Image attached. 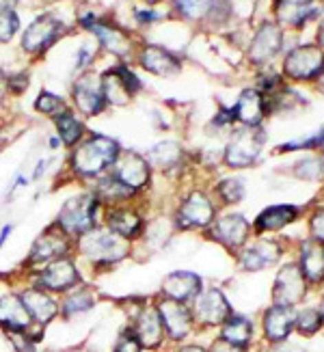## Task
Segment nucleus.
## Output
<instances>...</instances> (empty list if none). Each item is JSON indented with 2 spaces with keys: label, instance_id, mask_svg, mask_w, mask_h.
Returning <instances> with one entry per match:
<instances>
[{
  "label": "nucleus",
  "instance_id": "nucleus-50",
  "mask_svg": "<svg viewBox=\"0 0 324 352\" xmlns=\"http://www.w3.org/2000/svg\"><path fill=\"white\" fill-rule=\"evenodd\" d=\"M277 352H305V350H303V348H299V346H292V344H288V346L279 348Z\"/></svg>",
  "mask_w": 324,
  "mask_h": 352
},
{
  "label": "nucleus",
  "instance_id": "nucleus-31",
  "mask_svg": "<svg viewBox=\"0 0 324 352\" xmlns=\"http://www.w3.org/2000/svg\"><path fill=\"white\" fill-rule=\"evenodd\" d=\"M147 162L153 164V166H158V169H171V166H175L182 158V149L177 143H171V141H166V143H158V145H153L149 151H147Z\"/></svg>",
  "mask_w": 324,
  "mask_h": 352
},
{
  "label": "nucleus",
  "instance_id": "nucleus-49",
  "mask_svg": "<svg viewBox=\"0 0 324 352\" xmlns=\"http://www.w3.org/2000/svg\"><path fill=\"white\" fill-rule=\"evenodd\" d=\"M180 352H208V350L202 348V346H197V344H191V346H184Z\"/></svg>",
  "mask_w": 324,
  "mask_h": 352
},
{
  "label": "nucleus",
  "instance_id": "nucleus-36",
  "mask_svg": "<svg viewBox=\"0 0 324 352\" xmlns=\"http://www.w3.org/2000/svg\"><path fill=\"white\" fill-rule=\"evenodd\" d=\"M175 5L188 18H204L208 11L216 7V0H175Z\"/></svg>",
  "mask_w": 324,
  "mask_h": 352
},
{
  "label": "nucleus",
  "instance_id": "nucleus-42",
  "mask_svg": "<svg viewBox=\"0 0 324 352\" xmlns=\"http://www.w3.org/2000/svg\"><path fill=\"white\" fill-rule=\"evenodd\" d=\"M9 340L18 352H35V340H30L26 331H9Z\"/></svg>",
  "mask_w": 324,
  "mask_h": 352
},
{
  "label": "nucleus",
  "instance_id": "nucleus-25",
  "mask_svg": "<svg viewBox=\"0 0 324 352\" xmlns=\"http://www.w3.org/2000/svg\"><path fill=\"white\" fill-rule=\"evenodd\" d=\"M141 65L156 76H175L182 69L180 60L171 52L158 48V45H147L141 52Z\"/></svg>",
  "mask_w": 324,
  "mask_h": 352
},
{
  "label": "nucleus",
  "instance_id": "nucleus-15",
  "mask_svg": "<svg viewBox=\"0 0 324 352\" xmlns=\"http://www.w3.org/2000/svg\"><path fill=\"white\" fill-rule=\"evenodd\" d=\"M292 329H296V314L292 307H272L264 314V335L272 344H281L290 338Z\"/></svg>",
  "mask_w": 324,
  "mask_h": 352
},
{
  "label": "nucleus",
  "instance_id": "nucleus-53",
  "mask_svg": "<svg viewBox=\"0 0 324 352\" xmlns=\"http://www.w3.org/2000/svg\"><path fill=\"white\" fill-rule=\"evenodd\" d=\"M320 314H322V318H324V298H322V302H320Z\"/></svg>",
  "mask_w": 324,
  "mask_h": 352
},
{
  "label": "nucleus",
  "instance_id": "nucleus-45",
  "mask_svg": "<svg viewBox=\"0 0 324 352\" xmlns=\"http://www.w3.org/2000/svg\"><path fill=\"white\" fill-rule=\"evenodd\" d=\"M312 234H314V240L324 244V210H320L312 219Z\"/></svg>",
  "mask_w": 324,
  "mask_h": 352
},
{
  "label": "nucleus",
  "instance_id": "nucleus-21",
  "mask_svg": "<svg viewBox=\"0 0 324 352\" xmlns=\"http://www.w3.org/2000/svg\"><path fill=\"white\" fill-rule=\"evenodd\" d=\"M83 24L94 30V33L98 35V39L102 41V45L106 50H111L113 54L117 56H126L130 52V39L128 35L123 33V30L115 28V26H108V24H100L94 20V15H85L83 18Z\"/></svg>",
  "mask_w": 324,
  "mask_h": 352
},
{
  "label": "nucleus",
  "instance_id": "nucleus-2",
  "mask_svg": "<svg viewBox=\"0 0 324 352\" xmlns=\"http://www.w3.org/2000/svg\"><path fill=\"white\" fill-rule=\"evenodd\" d=\"M80 251L96 264H113L128 255V242L113 232H91L83 236Z\"/></svg>",
  "mask_w": 324,
  "mask_h": 352
},
{
  "label": "nucleus",
  "instance_id": "nucleus-14",
  "mask_svg": "<svg viewBox=\"0 0 324 352\" xmlns=\"http://www.w3.org/2000/svg\"><path fill=\"white\" fill-rule=\"evenodd\" d=\"M214 219V206L210 204V199L204 192H193L186 201L182 204L177 223L184 229L191 227H208Z\"/></svg>",
  "mask_w": 324,
  "mask_h": 352
},
{
  "label": "nucleus",
  "instance_id": "nucleus-11",
  "mask_svg": "<svg viewBox=\"0 0 324 352\" xmlns=\"http://www.w3.org/2000/svg\"><path fill=\"white\" fill-rule=\"evenodd\" d=\"M132 333L136 335V340L141 342L143 348H147V350L158 348L164 340V333H166L158 307H143L138 311Z\"/></svg>",
  "mask_w": 324,
  "mask_h": 352
},
{
  "label": "nucleus",
  "instance_id": "nucleus-20",
  "mask_svg": "<svg viewBox=\"0 0 324 352\" xmlns=\"http://www.w3.org/2000/svg\"><path fill=\"white\" fill-rule=\"evenodd\" d=\"M320 11L316 0H277V15L288 26H305Z\"/></svg>",
  "mask_w": 324,
  "mask_h": 352
},
{
  "label": "nucleus",
  "instance_id": "nucleus-1",
  "mask_svg": "<svg viewBox=\"0 0 324 352\" xmlns=\"http://www.w3.org/2000/svg\"><path fill=\"white\" fill-rule=\"evenodd\" d=\"M119 156V145L108 136H94L74 154V169L83 175H100Z\"/></svg>",
  "mask_w": 324,
  "mask_h": 352
},
{
  "label": "nucleus",
  "instance_id": "nucleus-13",
  "mask_svg": "<svg viewBox=\"0 0 324 352\" xmlns=\"http://www.w3.org/2000/svg\"><path fill=\"white\" fill-rule=\"evenodd\" d=\"M61 22L52 15H41L37 18L33 24L26 28V33L22 37V48L26 52H39L43 48H48V45L58 37L61 33Z\"/></svg>",
  "mask_w": 324,
  "mask_h": 352
},
{
  "label": "nucleus",
  "instance_id": "nucleus-43",
  "mask_svg": "<svg viewBox=\"0 0 324 352\" xmlns=\"http://www.w3.org/2000/svg\"><path fill=\"white\" fill-rule=\"evenodd\" d=\"M141 350H143L141 342H138V340H136V335L130 331V333H123L121 338L117 340L113 352H141Z\"/></svg>",
  "mask_w": 324,
  "mask_h": 352
},
{
  "label": "nucleus",
  "instance_id": "nucleus-32",
  "mask_svg": "<svg viewBox=\"0 0 324 352\" xmlns=\"http://www.w3.org/2000/svg\"><path fill=\"white\" fill-rule=\"evenodd\" d=\"M94 305H96L94 292L87 287H80V289H74L72 294H67V298L63 300V305H61V311H63V316L72 318V316L89 311Z\"/></svg>",
  "mask_w": 324,
  "mask_h": 352
},
{
  "label": "nucleus",
  "instance_id": "nucleus-37",
  "mask_svg": "<svg viewBox=\"0 0 324 352\" xmlns=\"http://www.w3.org/2000/svg\"><path fill=\"white\" fill-rule=\"evenodd\" d=\"M35 109L39 113H43V115H56L58 117L61 113H65L63 111L65 104H63V100H61L58 96L50 94V91H41L37 102H35Z\"/></svg>",
  "mask_w": 324,
  "mask_h": 352
},
{
  "label": "nucleus",
  "instance_id": "nucleus-33",
  "mask_svg": "<svg viewBox=\"0 0 324 352\" xmlns=\"http://www.w3.org/2000/svg\"><path fill=\"white\" fill-rule=\"evenodd\" d=\"M102 85H104V96H106V100H111V102L117 104V106L128 104V100H130L132 94L128 91V87L123 85L121 76H119L115 69H113V72H108V74L104 76Z\"/></svg>",
  "mask_w": 324,
  "mask_h": 352
},
{
  "label": "nucleus",
  "instance_id": "nucleus-27",
  "mask_svg": "<svg viewBox=\"0 0 324 352\" xmlns=\"http://www.w3.org/2000/svg\"><path fill=\"white\" fill-rule=\"evenodd\" d=\"M231 111H234L236 119H240L242 124L253 128L259 124L261 117H264V98H261L257 91L246 89V91H242V96L238 98V104Z\"/></svg>",
  "mask_w": 324,
  "mask_h": 352
},
{
  "label": "nucleus",
  "instance_id": "nucleus-9",
  "mask_svg": "<svg viewBox=\"0 0 324 352\" xmlns=\"http://www.w3.org/2000/svg\"><path fill=\"white\" fill-rule=\"evenodd\" d=\"M158 311H160V318H162L164 331H166V335L171 340L180 342L193 331L195 316H193V309H188L186 302L162 298L158 302Z\"/></svg>",
  "mask_w": 324,
  "mask_h": 352
},
{
  "label": "nucleus",
  "instance_id": "nucleus-30",
  "mask_svg": "<svg viewBox=\"0 0 324 352\" xmlns=\"http://www.w3.org/2000/svg\"><path fill=\"white\" fill-rule=\"evenodd\" d=\"M108 227H111L113 234L130 240L141 234V219L130 210H115L111 212V217H108Z\"/></svg>",
  "mask_w": 324,
  "mask_h": 352
},
{
  "label": "nucleus",
  "instance_id": "nucleus-5",
  "mask_svg": "<svg viewBox=\"0 0 324 352\" xmlns=\"http://www.w3.org/2000/svg\"><path fill=\"white\" fill-rule=\"evenodd\" d=\"M307 294V279L296 264H288L279 270L272 287V302L279 307H294Z\"/></svg>",
  "mask_w": 324,
  "mask_h": 352
},
{
  "label": "nucleus",
  "instance_id": "nucleus-54",
  "mask_svg": "<svg viewBox=\"0 0 324 352\" xmlns=\"http://www.w3.org/2000/svg\"><path fill=\"white\" fill-rule=\"evenodd\" d=\"M145 3H149V5H156V3H160V0H145Z\"/></svg>",
  "mask_w": 324,
  "mask_h": 352
},
{
  "label": "nucleus",
  "instance_id": "nucleus-18",
  "mask_svg": "<svg viewBox=\"0 0 324 352\" xmlns=\"http://www.w3.org/2000/svg\"><path fill=\"white\" fill-rule=\"evenodd\" d=\"M212 236L219 242H223L225 247L238 249L246 242V236H249V223H246L240 214H227V217L216 221Z\"/></svg>",
  "mask_w": 324,
  "mask_h": 352
},
{
  "label": "nucleus",
  "instance_id": "nucleus-24",
  "mask_svg": "<svg viewBox=\"0 0 324 352\" xmlns=\"http://www.w3.org/2000/svg\"><path fill=\"white\" fill-rule=\"evenodd\" d=\"M67 253V240L63 234L48 232L43 234L37 242L33 251H30V262L33 264H52Z\"/></svg>",
  "mask_w": 324,
  "mask_h": 352
},
{
  "label": "nucleus",
  "instance_id": "nucleus-52",
  "mask_svg": "<svg viewBox=\"0 0 324 352\" xmlns=\"http://www.w3.org/2000/svg\"><path fill=\"white\" fill-rule=\"evenodd\" d=\"M318 85H320V89L324 91V69L320 72V78H318Z\"/></svg>",
  "mask_w": 324,
  "mask_h": 352
},
{
  "label": "nucleus",
  "instance_id": "nucleus-7",
  "mask_svg": "<svg viewBox=\"0 0 324 352\" xmlns=\"http://www.w3.org/2000/svg\"><path fill=\"white\" fill-rule=\"evenodd\" d=\"M193 316H195V322L204 327H223L231 318V307L221 289L212 287L195 298Z\"/></svg>",
  "mask_w": 324,
  "mask_h": 352
},
{
  "label": "nucleus",
  "instance_id": "nucleus-26",
  "mask_svg": "<svg viewBox=\"0 0 324 352\" xmlns=\"http://www.w3.org/2000/svg\"><path fill=\"white\" fill-rule=\"evenodd\" d=\"M301 270L310 283L324 281V244L318 240H307L301 251Z\"/></svg>",
  "mask_w": 324,
  "mask_h": 352
},
{
  "label": "nucleus",
  "instance_id": "nucleus-22",
  "mask_svg": "<svg viewBox=\"0 0 324 352\" xmlns=\"http://www.w3.org/2000/svg\"><path fill=\"white\" fill-rule=\"evenodd\" d=\"M281 257V247L272 240H259L251 249H246L240 257V266L244 270H261L266 266H272Z\"/></svg>",
  "mask_w": 324,
  "mask_h": 352
},
{
  "label": "nucleus",
  "instance_id": "nucleus-19",
  "mask_svg": "<svg viewBox=\"0 0 324 352\" xmlns=\"http://www.w3.org/2000/svg\"><path fill=\"white\" fill-rule=\"evenodd\" d=\"M0 320H3L5 331H28L35 322L33 316L28 314L22 296L5 294L0 300Z\"/></svg>",
  "mask_w": 324,
  "mask_h": 352
},
{
  "label": "nucleus",
  "instance_id": "nucleus-39",
  "mask_svg": "<svg viewBox=\"0 0 324 352\" xmlns=\"http://www.w3.org/2000/svg\"><path fill=\"white\" fill-rule=\"evenodd\" d=\"M128 195H132V188L130 186H126L121 179H104L102 184H100V197H104V199H123V197H128Z\"/></svg>",
  "mask_w": 324,
  "mask_h": 352
},
{
  "label": "nucleus",
  "instance_id": "nucleus-3",
  "mask_svg": "<svg viewBox=\"0 0 324 352\" xmlns=\"http://www.w3.org/2000/svg\"><path fill=\"white\" fill-rule=\"evenodd\" d=\"M96 210H98V199L94 195L74 197L61 208L58 223L67 234H85L94 227Z\"/></svg>",
  "mask_w": 324,
  "mask_h": 352
},
{
  "label": "nucleus",
  "instance_id": "nucleus-17",
  "mask_svg": "<svg viewBox=\"0 0 324 352\" xmlns=\"http://www.w3.org/2000/svg\"><path fill=\"white\" fill-rule=\"evenodd\" d=\"M20 296L26 305L28 314L33 316V320L41 327L48 324L50 320L58 314V302L41 287H28Z\"/></svg>",
  "mask_w": 324,
  "mask_h": 352
},
{
  "label": "nucleus",
  "instance_id": "nucleus-29",
  "mask_svg": "<svg viewBox=\"0 0 324 352\" xmlns=\"http://www.w3.org/2000/svg\"><path fill=\"white\" fill-rule=\"evenodd\" d=\"M221 338L227 340L229 344H234V346L246 348V346L251 344V340H253V324H251V320H246L242 316H231L227 322L223 324Z\"/></svg>",
  "mask_w": 324,
  "mask_h": 352
},
{
  "label": "nucleus",
  "instance_id": "nucleus-8",
  "mask_svg": "<svg viewBox=\"0 0 324 352\" xmlns=\"http://www.w3.org/2000/svg\"><path fill=\"white\" fill-rule=\"evenodd\" d=\"M78 281L80 274L76 270V264L67 257H61L37 274L35 287H41L45 292H67V289L78 285Z\"/></svg>",
  "mask_w": 324,
  "mask_h": 352
},
{
  "label": "nucleus",
  "instance_id": "nucleus-44",
  "mask_svg": "<svg viewBox=\"0 0 324 352\" xmlns=\"http://www.w3.org/2000/svg\"><path fill=\"white\" fill-rule=\"evenodd\" d=\"M115 72H117V74L121 76V80H123V85L128 87V91H130V94H136V91L141 89V80H138L136 76H134V74H132V72H130L128 67H123V65H121V67H117Z\"/></svg>",
  "mask_w": 324,
  "mask_h": 352
},
{
  "label": "nucleus",
  "instance_id": "nucleus-12",
  "mask_svg": "<svg viewBox=\"0 0 324 352\" xmlns=\"http://www.w3.org/2000/svg\"><path fill=\"white\" fill-rule=\"evenodd\" d=\"M162 294L164 298L180 300V302L195 300L202 294V279H199V274L188 272V270L171 272V274H166L162 281Z\"/></svg>",
  "mask_w": 324,
  "mask_h": 352
},
{
  "label": "nucleus",
  "instance_id": "nucleus-40",
  "mask_svg": "<svg viewBox=\"0 0 324 352\" xmlns=\"http://www.w3.org/2000/svg\"><path fill=\"white\" fill-rule=\"evenodd\" d=\"M18 28H20V20L15 11L11 7H3V15H0V39L7 43Z\"/></svg>",
  "mask_w": 324,
  "mask_h": 352
},
{
  "label": "nucleus",
  "instance_id": "nucleus-38",
  "mask_svg": "<svg viewBox=\"0 0 324 352\" xmlns=\"http://www.w3.org/2000/svg\"><path fill=\"white\" fill-rule=\"evenodd\" d=\"M296 175L303 179H320L324 175V160L322 158H303L296 164Z\"/></svg>",
  "mask_w": 324,
  "mask_h": 352
},
{
  "label": "nucleus",
  "instance_id": "nucleus-10",
  "mask_svg": "<svg viewBox=\"0 0 324 352\" xmlns=\"http://www.w3.org/2000/svg\"><path fill=\"white\" fill-rule=\"evenodd\" d=\"M104 85L96 74L80 76L74 85V102L78 106V111L85 115H98L104 109Z\"/></svg>",
  "mask_w": 324,
  "mask_h": 352
},
{
  "label": "nucleus",
  "instance_id": "nucleus-35",
  "mask_svg": "<svg viewBox=\"0 0 324 352\" xmlns=\"http://www.w3.org/2000/svg\"><path fill=\"white\" fill-rule=\"evenodd\" d=\"M324 324V318L320 314V309H314V307H307L303 311L296 314V331L305 338H310V335H316Z\"/></svg>",
  "mask_w": 324,
  "mask_h": 352
},
{
  "label": "nucleus",
  "instance_id": "nucleus-28",
  "mask_svg": "<svg viewBox=\"0 0 324 352\" xmlns=\"http://www.w3.org/2000/svg\"><path fill=\"white\" fill-rule=\"evenodd\" d=\"M299 210L294 206H272L264 210L257 219V232H277L296 219Z\"/></svg>",
  "mask_w": 324,
  "mask_h": 352
},
{
  "label": "nucleus",
  "instance_id": "nucleus-47",
  "mask_svg": "<svg viewBox=\"0 0 324 352\" xmlns=\"http://www.w3.org/2000/svg\"><path fill=\"white\" fill-rule=\"evenodd\" d=\"M134 15H136L138 22H151V20H158L160 18L156 11H136Z\"/></svg>",
  "mask_w": 324,
  "mask_h": 352
},
{
  "label": "nucleus",
  "instance_id": "nucleus-48",
  "mask_svg": "<svg viewBox=\"0 0 324 352\" xmlns=\"http://www.w3.org/2000/svg\"><path fill=\"white\" fill-rule=\"evenodd\" d=\"M89 56H91V52H89L87 48H83V50L78 52V58H76V67L87 65V63H89Z\"/></svg>",
  "mask_w": 324,
  "mask_h": 352
},
{
  "label": "nucleus",
  "instance_id": "nucleus-34",
  "mask_svg": "<svg viewBox=\"0 0 324 352\" xmlns=\"http://www.w3.org/2000/svg\"><path fill=\"white\" fill-rule=\"evenodd\" d=\"M56 130H58V136L63 139L65 145H74L83 134V124L72 113L65 111L56 117Z\"/></svg>",
  "mask_w": 324,
  "mask_h": 352
},
{
  "label": "nucleus",
  "instance_id": "nucleus-23",
  "mask_svg": "<svg viewBox=\"0 0 324 352\" xmlns=\"http://www.w3.org/2000/svg\"><path fill=\"white\" fill-rule=\"evenodd\" d=\"M147 158H141L138 154H126L119 162H117V169H115V177L121 179L126 186L134 188H141L147 184L149 179V169H147Z\"/></svg>",
  "mask_w": 324,
  "mask_h": 352
},
{
  "label": "nucleus",
  "instance_id": "nucleus-46",
  "mask_svg": "<svg viewBox=\"0 0 324 352\" xmlns=\"http://www.w3.org/2000/svg\"><path fill=\"white\" fill-rule=\"evenodd\" d=\"M210 352H246V348H240V346H234V344H229L227 340H216L210 348Z\"/></svg>",
  "mask_w": 324,
  "mask_h": 352
},
{
  "label": "nucleus",
  "instance_id": "nucleus-16",
  "mask_svg": "<svg viewBox=\"0 0 324 352\" xmlns=\"http://www.w3.org/2000/svg\"><path fill=\"white\" fill-rule=\"evenodd\" d=\"M281 43H283V33L281 28L277 24H264L261 26L253 41H251V48H249V56L253 63H266L270 60L277 52L281 50Z\"/></svg>",
  "mask_w": 324,
  "mask_h": 352
},
{
  "label": "nucleus",
  "instance_id": "nucleus-6",
  "mask_svg": "<svg viewBox=\"0 0 324 352\" xmlns=\"http://www.w3.org/2000/svg\"><path fill=\"white\" fill-rule=\"evenodd\" d=\"M261 145H264V134H261V130L244 128L234 134V139H231L227 147L225 160L229 166H234V169H244V166H249L257 160Z\"/></svg>",
  "mask_w": 324,
  "mask_h": 352
},
{
  "label": "nucleus",
  "instance_id": "nucleus-51",
  "mask_svg": "<svg viewBox=\"0 0 324 352\" xmlns=\"http://www.w3.org/2000/svg\"><path fill=\"white\" fill-rule=\"evenodd\" d=\"M318 41H320V45H324V22L318 28Z\"/></svg>",
  "mask_w": 324,
  "mask_h": 352
},
{
  "label": "nucleus",
  "instance_id": "nucleus-4",
  "mask_svg": "<svg viewBox=\"0 0 324 352\" xmlns=\"http://www.w3.org/2000/svg\"><path fill=\"white\" fill-rule=\"evenodd\" d=\"M324 69V52L320 45H299L285 56L283 72L292 80H310Z\"/></svg>",
  "mask_w": 324,
  "mask_h": 352
},
{
  "label": "nucleus",
  "instance_id": "nucleus-41",
  "mask_svg": "<svg viewBox=\"0 0 324 352\" xmlns=\"http://www.w3.org/2000/svg\"><path fill=\"white\" fill-rule=\"evenodd\" d=\"M219 195L225 199V204H238L244 197V186L240 179H223L219 186Z\"/></svg>",
  "mask_w": 324,
  "mask_h": 352
}]
</instances>
